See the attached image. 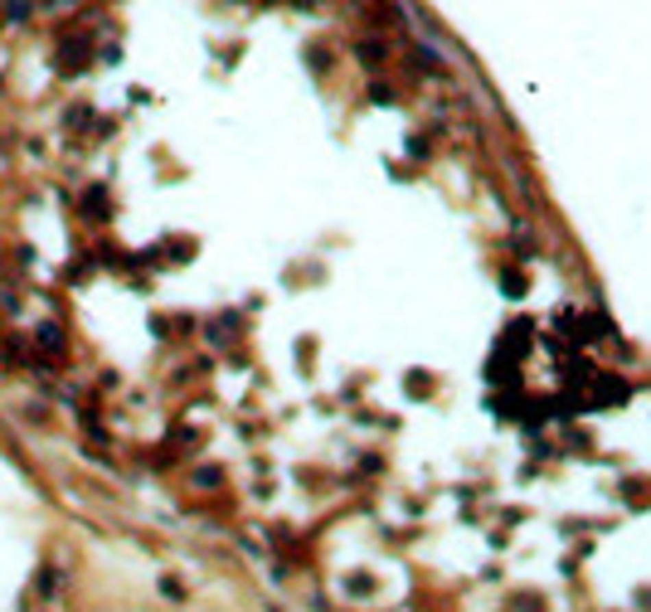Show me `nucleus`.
Here are the masks:
<instances>
[{
	"mask_svg": "<svg viewBox=\"0 0 651 612\" xmlns=\"http://www.w3.org/2000/svg\"><path fill=\"white\" fill-rule=\"evenodd\" d=\"M39 341H44V345L53 350V355H64V330L53 326V321H44V326H39Z\"/></svg>",
	"mask_w": 651,
	"mask_h": 612,
	"instance_id": "1",
	"label": "nucleus"
}]
</instances>
